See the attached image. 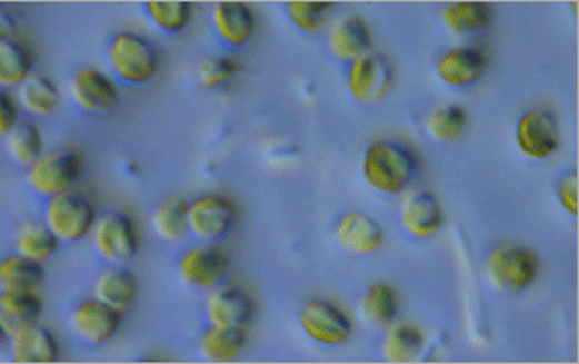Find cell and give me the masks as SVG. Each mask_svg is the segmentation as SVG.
Here are the masks:
<instances>
[{
	"label": "cell",
	"instance_id": "74e56055",
	"mask_svg": "<svg viewBox=\"0 0 579 364\" xmlns=\"http://www.w3.org/2000/svg\"><path fill=\"white\" fill-rule=\"evenodd\" d=\"M17 119H19V108H17L16 100L11 99L8 91H2L0 94V131L4 137L16 128Z\"/></svg>",
	"mask_w": 579,
	"mask_h": 364
},
{
	"label": "cell",
	"instance_id": "ba28073f",
	"mask_svg": "<svg viewBox=\"0 0 579 364\" xmlns=\"http://www.w3.org/2000/svg\"><path fill=\"white\" fill-rule=\"evenodd\" d=\"M395 70L386 56L367 53L347 68V90L360 105H375L391 91Z\"/></svg>",
	"mask_w": 579,
	"mask_h": 364
},
{
	"label": "cell",
	"instance_id": "7402d4cb",
	"mask_svg": "<svg viewBox=\"0 0 579 364\" xmlns=\"http://www.w3.org/2000/svg\"><path fill=\"white\" fill-rule=\"evenodd\" d=\"M490 20L492 11L486 2H452L441 11V22L458 37L483 36Z\"/></svg>",
	"mask_w": 579,
	"mask_h": 364
},
{
	"label": "cell",
	"instance_id": "30bf717a",
	"mask_svg": "<svg viewBox=\"0 0 579 364\" xmlns=\"http://www.w3.org/2000/svg\"><path fill=\"white\" fill-rule=\"evenodd\" d=\"M237 206L223 195H202L189 205V228L199 239L214 243L233 230Z\"/></svg>",
	"mask_w": 579,
	"mask_h": 364
},
{
	"label": "cell",
	"instance_id": "8d00e7d4",
	"mask_svg": "<svg viewBox=\"0 0 579 364\" xmlns=\"http://www.w3.org/2000/svg\"><path fill=\"white\" fill-rule=\"evenodd\" d=\"M556 197H558V203H560L565 214H569L570 217L578 215V174L576 171L565 174L558 180Z\"/></svg>",
	"mask_w": 579,
	"mask_h": 364
},
{
	"label": "cell",
	"instance_id": "8992f818",
	"mask_svg": "<svg viewBox=\"0 0 579 364\" xmlns=\"http://www.w3.org/2000/svg\"><path fill=\"white\" fill-rule=\"evenodd\" d=\"M97 254L111 265L124 266L139 254V230L129 215L106 214L93 228Z\"/></svg>",
	"mask_w": 579,
	"mask_h": 364
},
{
	"label": "cell",
	"instance_id": "f1b7e54d",
	"mask_svg": "<svg viewBox=\"0 0 579 364\" xmlns=\"http://www.w3.org/2000/svg\"><path fill=\"white\" fill-rule=\"evenodd\" d=\"M44 277V268L40 263L19 254L6 257L0 265V285L10 292H33L42 285Z\"/></svg>",
	"mask_w": 579,
	"mask_h": 364
},
{
	"label": "cell",
	"instance_id": "d6986e66",
	"mask_svg": "<svg viewBox=\"0 0 579 364\" xmlns=\"http://www.w3.org/2000/svg\"><path fill=\"white\" fill-rule=\"evenodd\" d=\"M11 357L19 364L57 363L60 357L59 341L46 326H28L11 337Z\"/></svg>",
	"mask_w": 579,
	"mask_h": 364
},
{
	"label": "cell",
	"instance_id": "603a6c76",
	"mask_svg": "<svg viewBox=\"0 0 579 364\" xmlns=\"http://www.w3.org/2000/svg\"><path fill=\"white\" fill-rule=\"evenodd\" d=\"M93 294L106 305L126 312L137 299V279L124 266L114 265L97 277Z\"/></svg>",
	"mask_w": 579,
	"mask_h": 364
},
{
	"label": "cell",
	"instance_id": "d6a6232c",
	"mask_svg": "<svg viewBox=\"0 0 579 364\" xmlns=\"http://www.w3.org/2000/svg\"><path fill=\"white\" fill-rule=\"evenodd\" d=\"M149 20L168 36H179L193 17V4L182 0H151L144 4Z\"/></svg>",
	"mask_w": 579,
	"mask_h": 364
},
{
	"label": "cell",
	"instance_id": "8fae6325",
	"mask_svg": "<svg viewBox=\"0 0 579 364\" xmlns=\"http://www.w3.org/2000/svg\"><path fill=\"white\" fill-rule=\"evenodd\" d=\"M124 319V312L102 301L86 299L71 312V328L91 346H102L113 340Z\"/></svg>",
	"mask_w": 579,
	"mask_h": 364
},
{
	"label": "cell",
	"instance_id": "4dcf8cb0",
	"mask_svg": "<svg viewBox=\"0 0 579 364\" xmlns=\"http://www.w3.org/2000/svg\"><path fill=\"white\" fill-rule=\"evenodd\" d=\"M59 243L57 235L48 228V225H37V223H26L20 226L16 237L17 254L40 265L53 257Z\"/></svg>",
	"mask_w": 579,
	"mask_h": 364
},
{
	"label": "cell",
	"instance_id": "44dd1931",
	"mask_svg": "<svg viewBox=\"0 0 579 364\" xmlns=\"http://www.w3.org/2000/svg\"><path fill=\"white\" fill-rule=\"evenodd\" d=\"M371 48V31L366 20L360 17H349L338 22L329 37V50L340 62H349L367 56Z\"/></svg>",
	"mask_w": 579,
	"mask_h": 364
},
{
	"label": "cell",
	"instance_id": "836d02e7",
	"mask_svg": "<svg viewBox=\"0 0 579 364\" xmlns=\"http://www.w3.org/2000/svg\"><path fill=\"white\" fill-rule=\"evenodd\" d=\"M467 114L460 106H443L436 110L426 122L427 135L435 142H452L466 131Z\"/></svg>",
	"mask_w": 579,
	"mask_h": 364
},
{
	"label": "cell",
	"instance_id": "277c9868",
	"mask_svg": "<svg viewBox=\"0 0 579 364\" xmlns=\"http://www.w3.org/2000/svg\"><path fill=\"white\" fill-rule=\"evenodd\" d=\"M486 274L490 286L501 294H520L540 274V260L523 246H500L487 257Z\"/></svg>",
	"mask_w": 579,
	"mask_h": 364
},
{
	"label": "cell",
	"instance_id": "7c38bea8",
	"mask_svg": "<svg viewBox=\"0 0 579 364\" xmlns=\"http://www.w3.org/2000/svg\"><path fill=\"white\" fill-rule=\"evenodd\" d=\"M71 97L80 110L91 116H102L119 102L117 86L93 68H82L74 73L70 85Z\"/></svg>",
	"mask_w": 579,
	"mask_h": 364
},
{
	"label": "cell",
	"instance_id": "2e32d148",
	"mask_svg": "<svg viewBox=\"0 0 579 364\" xmlns=\"http://www.w3.org/2000/svg\"><path fill=\"white\" fill-rule=\"evenodd\" d=\"M206 314L211 326L243 328L249 321L253 319L254 303L248 292L229 286L209 295Z\"/></svg>",
	"mask_w": 579,
	"mask_h": 364
},
{
	"label": "cell",
	"instance_id": "9c48e42d",
	"mask_svg": "<svg viewBox=\"0 0 579 364\" xmlns=\"http://www.w3.org/2000/svg\"><path fill=\"white\" fill-rule=\"evenodd\" d=\"M303 334L317 345L342 346L351 340L352 323L342 309L327 299H311L300 312Z\"/></svg>",
	"mask_w": 579,
	"mask_h": 364
},
{
	"label": "cell",
	"instance_id": "e0dca14e",
	"mask_svg": "<svg viewBox=\"0 0 579 364\" xmlns=\"http://www.w3.org/2000/svg\"><path fill=\"white\" fill-rule=\"evenodd\" d=\"M487 57L476 48H452L436 62V73L451 88L475 86L486 73Z\"/></svg>",
	"mask_w": 579,
	"mask_h": 364
},
{
	"label": "cell",
	"instance_id": "6da1fadb",
	"mask_svg": "<svg viewBox=\"0 0 579 364\" xmlns=\"http://www.w3.org/2000/svg\"><path fill=\"white\" fill-rule=\"evenodd\" d=\"M363 180L371 190L395 197L407 190L418 174V157L398 140H375L362 155Z\"/></svg>",
	"mask_w": 579,
	"mask_h": 364
},
{
	"label": "cell",
	"instance_id": "cb8c5ba5",
	"mask_svg": "<svg viewBox=\"0 0 579 364\" xmlns=\"http://www.w3.org/2000/svg\"><path fill=\"white\" fill-rule=\"evenodd\" d=\"M248 346V334L243 328L211 326L200 340V354L208 363H231Z\"/></svg>",
	"mask_w": 579,
	"mask_h": 364
},
{
	"label": "cell",
	"instance_id": "83f0119b",
	"mask_svg": "<svg viewBox=\"0 0 579 364\" xmlns=\"http://www.w3.org/2000/svg\"><path fill=\"white\" fill-rule=\"evenodd\" d=\"M19 100L31 116L50 117L60 105L59 88L48 77L31 76L20 86Z\"/></svg>",
	"mask_w": 579,
	"mask_h": 364
},
{
	"label": "cell",
	"instance_id": "d590c367",
	"mask_svg": "<svg viewBox=\"0 0 579 364\" xmlns=\"http://www.w3.org/2000/svg\"><path fill=\"white\" fill-rule=\"evenodd\" d=\"M238 65L231 57L214 56L203 60L197 71V80H199L202 90H217L228 85L237 76Z\"/></svg>",
	"mask_w": 579,
	"mask_h": 364
},
{
	"label": "cell",
	"instance_id": "5bb4252c",
	"mask_svg": "<svg viewBox=\"0 0 579 364\" xmlns=\"http://www.w3.org/2000/svg\"><path fill=\"white\" fill-rule=\"evenodd\" d=\"M229 260L213 248H194L183 254L179 263L180 279L191 288L211 289L228 274Z\"/></svg>",
	"mask_w": 579,
	"mask_h": 364
},
{
	"label": "cell",
	"instance_id": "1f68e13d",
	"mask_svg": "<svg viewBox=\"0 0 579 364\" xmlns=\"http://www.w3.org/2000/svg\"><path fill=\"white\" fill-rule=\"evenodd\" d=\"M6 150L10 154L11 160L17 165H36L42 157V134L39 126L31 120H20L16 128L6 135Z\"/></svg>",
	"mask_w": 579,
	"mask_h": 364
},
{
	"label": "cell",
	"instance_id": "f546056e",
	"mask_svg": "<svg viewBox=\"0 0 579 364\" xmlns=\"http://www.w3.org/2000/svg\"><path fill=\"white\" fill-rule=\"evenodd\" d=\"M360 315L372 326L391 325L398 315L397 292L386 283L369 286L360 301Z\"/></svg>",
	"mask_w": 579,
	"mask_h": 364
},
{
	"label": "cell",
	"instance_id": "ffe728a7",
	"mask_svg": "<svg viewBox=\"0 0 579 364\" xmlns=\"http://www.w3.org/2000/svg\"><path fill=\"white\" fill-rule=\"evenodd\" d=\"M42 314V301L33 292H10L0 294V326L6 335H13L28 326L37 325Z\"/></svg>",
	"mask_w": 579,
	"mask_h": 364
},
{
	"label": "cell",
	"instance_id": "4fadbf2b",
	"mask_svg": "<svg viewBox=\"0 0 579 364\" xmlns=\"http://www.w3.org/2000/svg\"><path fill=\"white\" fill-rule=\"evenodd\" d=\"M211 22L218 39L228 46L229 50H242L257 28L251 6L243 2H218L213 8Z\"/></svg>",
	"mask_w": 579,
	"mask_h": 364
},
{
	"label": "cell",
	"instance_id": "e575fe53",
	"mask_svg": "<svg viewBox=\"0 0 579 364\" xmlns=\"http://www.w3.org/2000/svg\"><path fill=\"white\" fill-rule=\"evenodd\" d=\"M335 8L332 2H288L286 10H288L289 20L297 30L302 33H317L326 22V17L329 11Z\"/></svg>",
	"mask_w": 579,
	"mask_h": 364
},
{
	"label": "cell",
	"instance_id": "7a4b0ae2",
	"mask_svg": "<svg viewBox=\"0 0 579 364\" xmlns=\"http://www.w3.org/2000/svg\"><path fill=\"white\" fill-rule=\"evenodd\" d=\"M113 76L128 86H146L159 71V51L151 40L134 31H120L106 50Z\"/></svg>",
	"mask_w": 579,
	"mask_h": 364
},
{
	"label": "cell",
	"instance_id": "52a82bcc",
	"mask_svg": "<svg viewBox=\"0 0 579 364\" xmlns=\"http://www.w3.org/2000/svg\"><path fill=\"white\" fill-rule=\"evenodd\" d=\"M82 163L73 150H59L46 154L28 168L26 180L31 190L40 197H54L71 190L79 179Z\"/></svg>",
	"mask_w": 579,
	"mask_h": 364
},
{
	"label": "cell",
	"instance_id": "d4e9b609",
	"mask_svg": "<svg viewBox=\"0 0 579 364\" xmlns=\"http://www.w3.org/2000/svg\"><path fill=\"white\" fill-rule=\"evenodd\" d=\"M33 71V56L28 46L16 39L0 40V85L16 88L24 85Z\"/></svg>",
	"mask_w": 579,
	"mask_h": 364
},
{
	"label": "cell",
	"instance_id": "ac0fdd59",
	"mask_svg": "<svg viewBox=\"0 0 579 364\" xmlns=\"http://www.w3.org/2000/svg\"><path fill=\"white\" fill-rule=\"evenodd\" d=\"M401 228L415 239H427L440 230L443 214L435 195L417 191L403 200L400 211Z\"/></svg>",
	"mask_w": 579,
	"mask_h": 364
},
{
	"label": "cell",
	"instance_id": "4316f807",
	"mask_svg": "<svg viewBox=\"0 0 579 364\" xmlns=\"http://www.w3.org/2000/svg\"><path fill=\"white\" fill-rule=\"evenodd\" d=\"M426 348V337L415 326L400 325L389 329L381 343V354L387 363H412Z\"/></svg>",
	"mask_w": 579,
	"mask_h": 364
},
{
	"label": "cell",
	"instance_id": "9a60e30c",
	"mask_svg": "<svg viewBox=\"0 0 579 364\" xmlns=\"http://www.w3.org/2000/svg\"><path fill=\"white\" fill-rule=\"evenodd\" d=\"M335 237L347 254L369 255L383 243V228L362 211H349L335 226Z\"/></svg>",
	"mask_w": 579,
	"mask_h": 364
},
{
	"label": "cell",
	"instance_id": "5b68a950",
	"mask_svg": "<svg viewBox=\"0 0 579 364\" xmlns=\"http://www.w3.org/2000/svg\"><path fill=\"white\" fill-rule=\"evenodd\" d=\"M560 125L547 108L521 114L515 126L516 148L526 159L547 160L560 148Z\"/></svg>",
	"mask_w": 579,
	"mask_h": 364
},
{
	"label": "cell",
	"instance_id": "3957f363",
	"mask_svg": "<svg viewBox=\"0 0 579 364\" xmlns=\"http://www.w3.org/2000/svg\"><path fill=\"white\" fill-rule=\"evenodd\" d=\"M44 219L60 243H79L93 232L97 208L88 195L68 190L51 197L46 206Z\"/></svg>",
	"mask_w": 579,
	"mask_h": 364
},
{
	"label": "cell",
	"instance_id": "484cf974",
	"mask_svg": "<svg viewBox=\"0 0 579 364\" xmlns=\"http://www.w3.org/2000/svg\"><path fill=\"white\" fill-rule=\"evenodd\" d=\"M153 228L160 239L168 243H182L191 234L189 228L188 200L171 197L163 200L153 215Z\"/></svg>",
	"mask_w": 579,
	"mask_h": 364
}]
</instances>
